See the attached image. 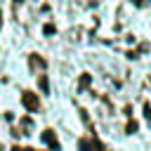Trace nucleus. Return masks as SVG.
<instances>
[{
    "label": "nucleus",
    "mask_w": 151,
    "mask_h": 151,
    "mask_svg": "<svg viewBox=\"0 0 151 151\" xmlns=\"http://www.w3.org/2000/svg\"><path fill=\"white\" fill-rule=\"evenodd\" d=\"M42 139H45V142H50V144H52V146H57V142H54V134H52V132H50V130H47V132H45V134H42Z\"/></svg>",
    "instance_id": "f03ea898"
},
{
    "label": "nucleus",
    "mask_w": 151,
    "mask_h": 151,
    "mask_svg": "<svg viewBox=\"0 0 151 151\" xmlns=\"http://www.w3.org/2000/svg\"><path fill=\"white\" fill-rule=\"evenodd\" d=\"M21 101H24V106H26V109H31V111H35V109H38V97H35V94H31V92H26V94L21 97Z\"/></svg>",
    "instance_id": "f257e3e1"
}]
</instances>
